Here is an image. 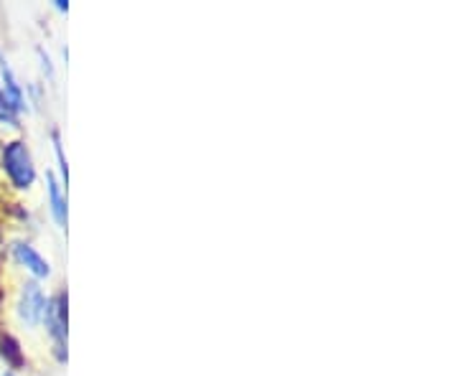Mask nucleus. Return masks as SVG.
I'll return each instance as SVG.
<instances>
[{
  "label": "nucleus",
  "mask_w": 457,
  "mask_h": 376,
  "mask_svg": "<svg viewBox=\"0 0 457 376\" xmlns=\"http://www.w3.org/2000/svg\"><path fill=\"white\" fill-rule=\"evenodd\" d=\"M0 168H3L5 179L16 191H29L38 179L31 147L26 146L23 140H8L5 146L0 147Z\"/></svg>",
  "instance_id": "obj_1"
},
{
  "label": "nucleus",
  "mask_w": 457,
  "mask_h": 376,
  "mask_svg": "<svg viewBox=\"0 0 457 376\" xmlns=\"http://www.w3.org/2000/svg\"><path fill=\"white\" fill-rule=\"evenodd\" d=\"M46 293L41 288V282L29 280L21 285V293L16 300V318L21 321V326L36 330V328L44 323V311H46Z\"/></svg>",
  "instance_id": "obj_2"
},
{
  "label": "nucleus",
  "mask_w": 457,
  "mask_h": 376,
  "mask_svg": "<svg viewBox=\"0 0 457 376\" xmlns=\"http://www.w3.org/2000/svg\"><path fill=\"white\" fill-rule=\"evenodd\" d=\"M66 293L51 295L46 300V311H44V323L41 326L46 328L49 338L54 341V348L59 354V361H66Z\"/></svg>",
  "instance_id": "obj_3"
},
{
  "label": "nucleus",
  "mask_w": 457,
  "mask_h": 376,
  "mask_svg": "<svg viewBox=\"0 0 457 376\" xmlns=\"http://www.w3.org/2000/svg\"><path fill=\"white\" fill-rule=\"evenodd\" d=\"M11 257L16 262L18 267H23L29 275H31L36 282H41V280H49L51 278V262L31 245V242H13L11 245Z\"/></svg>",
  "instance_id": "obj_4"
},
{
  "label": "nucleus",
  "mask_w": 457,
  "mask_h": 376,
  "mask_svg": "<svg viewBox=\"0 0 457 376\" xmlns=\"http://www.w3.org/2000/svg\"><path fill=\"white\" fill-rule=\"evenodd\" d=\"M46 206H49L51 219L59 230L66 227L69 219V206H66V186L56 179L54 173H46Z\"/></svg>",
  "instance_id": "obj_5"
},
{
  "label": "nucleus",
  "mask_w": 457,
  "mask_h": 376,
  "mask_svg": "<svg viewBox=\"0 0 457 376\" xmlns=\"http://www.w3.org/2000/svg\"><path fill=\"white\" fill-rule=\"evenodd\" d=\"M0 356L5 359L8 366H21L23 363V351H21V344H18L13 336H8V333H3L0 336Z\"/></svg>",
  "instance_id": "obj_6"
},
{
  "label": "nucleus",
  "mask_w": 457,
  "mask_h": 376,
  "mask_svg": "<svg viewBox=\"0 0 457 376\" xmlns=\"http://www.w3.org/2000/svg\"><path fill=\"white\" fill-rule=\"evenodd\" d=\"M3 376H18V374H13V372H5V374Z\"/></svg>",
  "instance_id": "obj_7"
}]
</instances>
